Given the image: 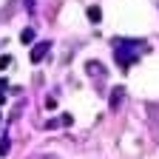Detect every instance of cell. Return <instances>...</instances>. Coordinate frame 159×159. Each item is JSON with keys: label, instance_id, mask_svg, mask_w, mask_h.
<instances>
[{"label": "cell", "instance_id": "obj_1", "mask_svg": "<svg viewBox=\"0 0 159 159\" xmlns=\"http://www.w3.org/2000/svg\"><path fill=\"white\" fill-rule=\"evenodd\" d=\"M142 48H145L142 40H125V37L114 40V57H116L119 68H131L139 60V51H142Z\"/></svg>", "mask_w": 159, "mask_h": 159}, {"label": "cell", "instance_id": "obj_2", "mask_svg": "<svg viewBox=\"0 0 159 159\" xmlns=\"http://www.w3.org/2000/svg\"><path fill=\"white\" fill-rule=\"evenodd\" d=\"M51 51V43H48V40H43V43H37L34 48H31V54H29V60H31V63L37 66V63H43V60H46V54Z\"/></svg>", "mask_w": 159, "mask_h": 159}, {"label": "cell", "instance_id": "obj_3", "mask_svg": "<svg viewBox=\"0 0 159 159\" xmlns=\"http://www.w3.org/2000/svg\"><path fill=\"white\" fill-rule=\"evenodd\" d=\"M71 122H74V116H71V114H60V116L48 119V122H46L43 128H46V131H54V128H68Z\"/></svg>", "mask_w": 159, "mask_h": 159}, {"label": "cell", "instance_id": "obj_4", "mask_svg": "<svg viewBox=\"0 0 159 159\" xmlns=\"http://www.w3.org/2000/svg\"><path fill=\"white\" fill-rule=\"evenodd\" d=\"M85 74L94 77V80H102L105 77V66L99 63V60H88V63H85Z\"/></svg>", "mask_w": 159, "mask_h": 159}, {"label": "cell", "instance_id": "obj_5", "mask_svg": "<svg viewBox=\"0 0 159 159\" xmlns=\"http://www.w3.org/2000/svg\"><path fill=\"white\" fill-rule=\"evenodd\" d=\"M122 97H125V88H114V91H111V99H108V105H111V108H119V105H122Z\"/></svg>", "mask_w": 159, "mask_h": 159}, {"label": "cell", "instance_id": "obj_6", "mask_svg": "<svg viewBox=\"0 0 159 159\" xmlns=\"http://www.w3.org/2000/svg\"><path fill=\"white\" fill-rule=\"evenodd\" d=\"M88 20L91 23H99V20H102V9L99 6H88Z\"/></svg>", "mask_w": 159, "mask_h": 159}, {"label": "cell", "instance_id": "obj_7", "mask_svg": "<svg viewBox=\"0 0 159 159\" xmlns=\"http://www.w3.org/2000/svg\"><path fill=\"white\" fill-rule=\"evenodd\" d=\"M20 43H34V29H23V31H20Z\"/></svg>", "mask_w": 159, "mask_h": 159}, {"label": "cell", "instance_id": "obj_8", "mask_svg": "<svg viewBox=\"0 0 159 159\" xmlns=\"http://www.w3.org/2000/svg\"><path fill=\"white\" fill-rule=\"evenodd\" d=\"M9 142H11L9 136H3V139H0V156H6V153H9V148H11Z\"/></svg>", "mask_w": 159, "mask_h": 159}, {"label": "cell", "instance_id": "obj_9", "mask_svg": "<svg viewBox=\"0 0 159 159\" xmlns=\"http://www.w3.org/2000/svg\"><path fill=\"white\" fill-rule=\"evenodd\" d=\"M9 66H11V57H9V54H3V57H0V71H6Z\"/></svg>", "mask_w": 159, "mask_h": 159}, {"label": "cell", "instance_id": "obj_10", "mask_svg": "<svg viewBox=\"0 0 159 159\" xmlns=\"http://www.w3.org/2000/svg\"><path fill=\"white\" fill-rule=\"evenodd\" d=\"M43 105H46V111H54V108H57V99H54V97H48Z\"/></svg>", "mask_w": 159, "mask_h": 159}, {"label": "cell", "instance_id": "obj_11", "mask_svg": "<svg viewBox=\"0 0 159 159\" xmlns=\"http://www.w3.org/2000/svg\"><path fill=\"white\" fill-rule=\"evenodd\" d=\"M34 159H60V156H54V153H40V156H34Z\"/></svg>", "mask_w": 159, "mask_h": 159}, {"label": "cell", "instance_id": "obj_12", "mask_svg": "<svg viewBox=\"0 0 159 159\" xmlns=\"http://www.w3.org/2000/svg\"><path fill=\"white\" fill-rule=\"evenodd\" d=\"M6 88H9V80H3V77H0V91L6 94Z\"/></svg>", "mask_w": 159, "mask_h": 159}, {"label": "cell", "instance_id": "obj_13", "mask_svg": "<svg viewBox=\"0 0 159 159\" xmlns=\"http://www.w3.org/2000/svg\"><path fill=\"white\" fill-rule=\"evenodd\" d=\"M3 102H6V94H3V91H0V105H3Z\"/></svg>", "mask_w": 159, "mask_h": 159}, {"label": "cell", "instance_id": "obj_14", "mask_svg": "<svg viewBox=\"0 0 159 159\" xmlns=\"http://www.w3.org/2000/svg\"><path fill=\"white\" fill-rule=\"evenodd\" d=\"M0 119H3V116H0Z\"/></svg>", "mask_w": 159, "mask_h": 159}]
</instances>
